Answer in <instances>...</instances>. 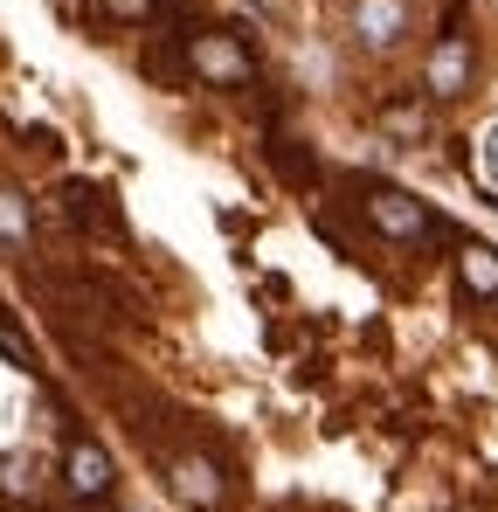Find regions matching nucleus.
I'll return each mask as SVG.
<instances>
[{"label": "nucleus", "instance_id": "3", "mask_svg": "<svg viewBox=\"0 0 498 512\" xmlns=\"http://www.w3.org/2000/svg\"><path fill=\"white\" fill-rule=\"evenodd\" d=\"M173 492H180L194 512H222V506H229L222 471H215L208 457H194V450H180V457H173Z\"/></svg>", "mask_w": 498, "mask_h": 512}, {"label": "nucleus", "instance_id": "11", "mask_svg": "<svg viewBox=\"0 0 498 512\" xmlns=\"http://www.w3.org/2000/svg\"><path fill=\"white\" fill-rule=\"evenodd\" d=\"M277 173H291V180H298V187H305V180H312V167H305V153H291V146H277Z\"/></svg>", "mask_w": 498, "mask_h": 512}, {"label": "nucleus", "instance_id": "13", "mask_svg": "<svg viewBox=\"0 0 498 512\" xmlns=\"http://www.w3.org/2000/svg\"><path fill=\"white\" fill-rule=\"evenodd\" d=\"M104 7L125 14V21H146V14H153V0H104Z\"/></svg>", "mask_w": 498, "mask_h": 512}, {"label": "nucleus", "instance_id": "14", "mask_svg": "<svg viewBox=\"0 0 498 512\" xmlns=\"http://www.w3.org/2000/svg\"><path fill=\"white\" fill-rule=\"evenodd\" d=\"M485 180H492V187H498V132H492V139H485Z\"/></svg>", "mask_w": 498, "mask_h": 512}, {"label": "nucleus", "instance_id": "12", "mask_svg": "<svg viewBox=\"0 0 498 512\" xmlns=\"http://www.w3.org/2000/svg\"><path fill=\"white\" fill-rule=\"evenodd\" d=\"M388 132H422V111H415V104H402V111H388Z\"/></svg>", "mask_w": 498, "mask_h": 512}, {"label": "nucleus", "instance_id": "4", "mask_svg": "<svg viewBox=\"0 0 498 512\" xmlns=\"http://www.w3.org/2000/svg\"><path fill=\"white\" fill-rule=\"evenodd\" d=\"M63 478H70V492H77V499H104V492H111V457H104L90 436H70Z\"/></svg>", "mask_w": 498, "mask_h": 512}, {"label": "nucleus", "instance_id": "1", "mask_svg": "<svg viewBox=\"0 0 498 512\" xmlns=\"http://www.w3.org/2000/svg\"><path fill=\"white\" fill-rule=\"evenodd\" d=\"M187 77L194 84H249L256 63L243 56V42H229V35H194L187 42Z\"/></svg>", "mask_w": 498, "mask_h": 512}, {"label": "nucleus", "instance_id": "8", "mask_svg": "<svg viewBox=\"0 0 498 512\" xmlns=\"http://www.w3.org/2000/svg\"><path fill=\"white\" fill-rule=\"evenodd\" d=\"M63 208H70V222H83V229H111V215L97 208L90 187H63Z\"/></svg>", "mask_w": 498, "mask_h": 512}, {"label": "nucleus", "instance_id": "9", "mask_svg": "<svg viewBox=\"0 0 498 512\" xmlns=\"http://www.w3.org/2000/svg\"><path fill=\"white\" fill-rule=\"evenodd\" d=\"M0 243H28V208L14 187H0Z\"/></svg>", "mask_w": 498, "mask_h": 512}, {"label": "nucleus", "instance_id": "5", "mask_svg": "<svg viewBox=\"0 0 498 512\" xmlns=\"http://www.w3.org/2000/svg\"><path fill=\"white\" fill-rule=\"evenodd\" d=\"M422 77H429V97H457V90L471 84V49H464V42H457V35H443V42H436V56H429V70H422Z\"/></svg>", "mask_w": 498, "mask_h": 512}, {"label": "nucleus", "instance_id": "7", "mask_svg": "<svg viewBox=\"0 0 498 512\" xmlns=\"http://www.w3.org/2000/svg\"><path fill=\"white\" fill-rule=\"evenodd\" d=\"M457 270H464V284H471L478 298H498V250H485V243H464Z\"/></svg>", "mask_w": 498, "mask_h": 512}, {"label": "nucleus", "instance_id": "10", "mask_svg": "<svg viewBox=\"0 0 498 512\" xmlns=\"http://www.w3.org/2000/svg\"><path fill=\"white\" fill-rule=\"evenodd\" d=\"M0 353H7V360H14V367H28V374H35V367H42V353H35V346H28V333H14V326H7V319H0Z\"/></svg>", "mask_w": 498, "mask_h": 512}, {"label": "nucleus", "instance_id": "2", "mask_svg": "<svg viewBox=\"0 0 498 512\" xmlns=\"http://www.w3.org/2000/svg\"><path fill=\"white\" fill-rule=\"evenodd\" d=\"M367 222L381 229V236H395V243H422L436 222H429V208L415 201V194H402V187H374L367 194Z\"/></svg>", "mask_w": 498, "mask_h": 512}, {"label": "nucleus", "instance_id": "6", "mask_svg": "<svg viewBox=\"0 0 498 512\" xmlns=\"http://www.w3.org/2000/svg\"><path fill=\"white\" fill-rule=\"evenodd\" d=\"M353 28H360L367 49L402 42V0H353Z\"/></svg>", "mask_w": 498, "mask_h": 512}]
</instances>
